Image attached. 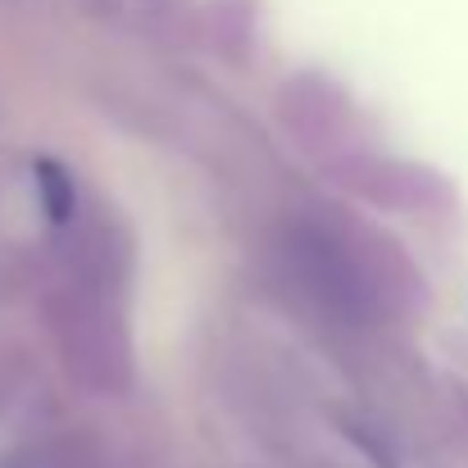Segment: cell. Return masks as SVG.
<instances>
[{
    "label": "cell",
    "mask_w": 468,
    "mask_h": 468,
    "mask_svg": "<svg viewBox=\"0 0 468 468\" xmlns=\"http://www.w3.org/2000/svg\"><path fill=\"white\" fill-rule=\"evenodd\" d=\"M37 186H41V209H46V218L59 228V223H69V214H73V177H69V168L64 164H55V159H37Z\"/></svg>",
    "instance_id": "6da1fadb"
}]
</instances>
